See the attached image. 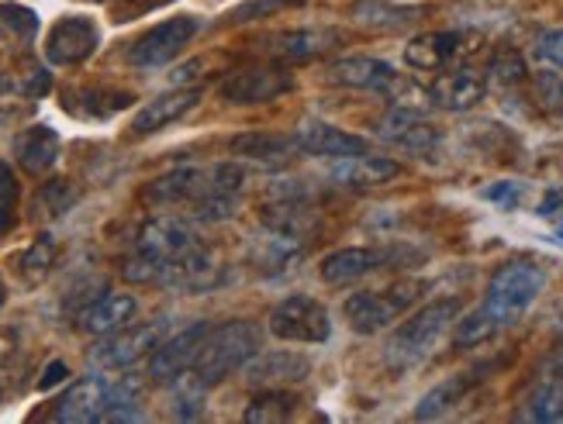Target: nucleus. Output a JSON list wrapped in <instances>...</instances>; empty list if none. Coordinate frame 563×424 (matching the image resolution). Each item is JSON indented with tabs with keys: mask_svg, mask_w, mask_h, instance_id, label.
Listing matches in <instances>:
<instances>
[{
	"mask_svg": "<svg viewBox=\"0 0 563 424\" xmlns=\"http://www.w3.org/2000/svg\"><path fill=\"white\" fill-rule=\"evenodd\" d=\"M246 187V172L235 163L218 166H180L156 177L142 190V201L153 208H187L201 221H225L235 214L239 193Z\"/></svg>",
	"mask_w": 563,
	"mask_h": 424,
	"instance_id": "nucleus-1",
	"label": "nucleus"
},
{
	"mask_svg": "<svg viewBox=\"0 0 563 424\" xmlns=\"http://www.w3.org/2000/svg\"><path fill=\"white\" fill-rule=\"evenodd\" d=\"M198 245H201L198 232H194L184 217H174V214L150 217L139 228L135 248L125 259V266H121V272H125V280L132 283H163L169 266H177Z\"/></svg>",
	"mask_w": 563,
	"mask_h": 424,
	"instance_id": "nucleus-2",
	"label": "nucleus"
},
{
	"mask_svg": "<svg viewBox=\"0 0 563 424\" xmlns=\"http://www.w3.org/2000/svg\"><path fill=\"white\" fill-rule=\"evenodd\" d=\"M543 287H547V269L540 263L511 259L495 272L492 283H487V297L481 311L492 317L498 332H505L536 304V297L543 293Z\"/></svg>",
	"mask_w": 563,
	"mask_h": 424,
	"instance_id": "nucleus-3",
	"label": "nucleus"
},
{
	"mask_svg": "<svg viewBox=\"0 0 563 424\" xmlns=\"http://www.w3.org/2000/svg\"><path fill=\"white\" fill-rule=\"evenodd\" d=\"M460 308H463L460 297H443V301H432L422 311H415L401 328L390 335L384 348L387 362L395 369H411L422 359H429L439 338H443L450 332V324L460 317Z\"/></svg>",
	"mask_w": 563,
	"mask_h": 424,
	"instance_id": "nucleus-4",
	"label": "nucleus"
},
{
	"mask_svg": "<svg viewBox=\"0 0 563 424\" xmlns=\"http://www.w3.org/2000/svg\"><path fill=\"white\" fill-rule=\"evenodd\" d=\"M260 345H263V328L256 321H225L208 332L198 362H194V372L208 387H218L232 372L246 369V362L260 353Z\"/></svg>",
	"mask_w": 563,
	"mask_h": 424,
	"instance_id": "nucleus-5",
	"label": "nucleus"
},
{
	"mask_svg": "<svg viewBox=\"0 0 563 424\" xmlns=\"http://www.w3.org/2000/svg\"><path fill=\"white\" fill-rule=\"evenodd\" d=\"M419 283H398L387 290H360L353 293L346 304H342V314H346L350 328L356 335H377L384 328H390L419 297Z\"/></svg>",
	"mask_w": 563,
	"mask_h": 424,
	"instance_id": "nucleus-6",
	"label": "nucleus"
},
{
	"mask_svg": "<svg viewBox=\"0 0 563 424\" xmlns=\"http://www.w3.org/2000/svg\"><path fill=\"white\" fill-rule=\"evenodd\" d=\"M271 335L280 342H298V345H322L332 335V321L322 301H314L308 293H290L271 314Z\"/></svg>",
	"mask_w": 563,
	"mask_h": 424,
	"instance_id": "nucleus-7",
	"label": "nucleus"
},
{
	"mask_svg": "<svg viewBox=\"0 0 563 424\" xmlns=\"http://www.w3.org/2000/svg\"><path fill=\"white\" fill-rule=\"evenodd\" d=\"M198 29H201V21L194 14H177V18L159 21L156 29H150L132 45V53H129L132 66L159 69L166 63H174L184 53V45H190V38L198 35Z\"/></svg>",
	"mask_w": 563,
	"mask_h": 424,
	"instance_id": "nucleus-8",
	"label": "nucleus"
},
{
	"mask_svg": "<svg viewBox=\"0 0 563 424\" xmlns=\"http://www.w3.org/2000/svg\"><path fill=\"white\" fill-rule=\"evenodd\" d=\"M97 45H101V29L93 24V18L69 14L48 29L45 59L53 66H80L97 53Z\"/></svg>",
	"mask_w": 563,
	"mask_h": 424,
	"instance_id": "nucleus-9",
	"label": "nucleus"
},
{
	"mask_svg": "<svg viewBox=\"0 0 563 424\" xmlns=\"http://www.w3.org/2000/svg\"><path fill=\"white\" fill-rule=\"evenodd\" d=\"M294 90V77L284 66H253V69H239L218 87L222 101L229 104H271L277 97Z\"/></svg>",
	"mask_w": 563,
	"mask_h": 424,
	"instance_id": "nucleus-10",
	"label": "nucleus"
},
{
	"mask_svg": "<svg viewBox=\"0 0 563 424\" xmlns=\"http://www.w3.org/2000/svg\"><path fill=\"white\" fill-rule=\"evenodd\" d=\"M211 332L208 321H194L187 324L184 332H177L174 338H166L153 348V359H150V380L156 383H174L177 377H184L187 369H194L198 362L201 345Z\"/></svg>",
	"mask_w": 563,
	"mask_h": 424,
	"instance_id": "nucleus-11",
	"label": "nucleus"
},
{
	"mask_svg": "<svg viewBox=\"0 0 563 424\" xmlns=\"http://www.w3.org/2000/svg\"><path fill=\"white\" fill-rule=\"evenodd\" d=\"M163 342V324H135V328H121L114 335H104V342L93 348L90 359L101 369H129L139 359H145Z\"/></svg>",
	"mask_w": 563,
	"mask_h": 424,
	"instance_id": "nucleus-12",
	"label": "nucleus"
},
{
	"mask_svg": "<svg viewBox=\"0 0 563 424\" xmlns=\"http://www.w3.org/2000/svg\"><path fill=\"white\" fill-rule=\"evenodd\" d=\"M398 259L395 248H377V245H350V248H339V253H329L318 266L322 272V280L332 283V287H342V283H353L360 277H371V272L384 269Z\"/></svg>",
	"mask_w": 563,
	"mask_h": 424,
	"instance_id": "nucleus-13",
	"label": "nucleus"
},
{
	"mask_svg": "<svg viewBox=\"0 0 563 424\" xmlns=\"http://www.w3.org/2000/svg\"><path fill=\"white\" fill-rule=\"evenodd\" d=\"M377 138L395 148H405V153H432L443 142L435 124L411 108H395L390 114H384L377 124Z\"/></svg>",
	"mask_w": 563,
	"mask_h": 424,
	"instance_id": "nucleus-14",
	"label": "nucleus"
},
{
	"mask_svg": "<svg viewBox=\"0 0 563 424\" xmlns=\"http://www.w3.org/2000/svg\"><path fill=\"white\" fill-rule=\"evenodd\" d=\"M111 404V380L104 377H84L80 383H73L48 414V421L59 424H90L101 421V414Z\"/></svg>",
	"mask_w": 563,
	"mask_h": 424,
	"instance_id": "nucleus-15",
	"label": "nucleus"
},
{
	"mask_svg": "<svg viewBox=\"0 0 563 424\" xmlns=\"http://www.w3.org/2000/svg\"><path fill=\"white\" fill-rule=\"evenodd\" d=\"M311 372V359L301 353H256L246 362V383L260 390H287L294 383H305Z\"/></svg>",
	"mask_w": 563,
	"mask_h": 424,
	"instance_id": "nucleus-16",
	"label": "nucleus"
},
{
	"mask_svg": "<svg viewBox=\"0 0 563 424\" xmlns=\"http://www.w3.org/2000/svg\"><path fill=\"white\" fill-rule=\"evenodd\" d=\"M339 42L342 35L332 29H290V32H277L271 38H263L260 45L266 56H274L280 63H308V59L325 56Z\"/></svg>",
	"mask_w": 563,
	"mask_h": 424,
	"instance_id": "nucleus-17",
	"label": "nucleus"
},
{
	"mask_svg": "<svg viewBox=\"0 0 563 424\" xmlns=\"http://www.w3.org/2000/svg\"><path fill=\"white\" fill-rule=\"evenodd\" d=\"M205 90L198 87H187V90H169V93H159L156 101L145 104L135 118H132V135L135 138H145V135H156L169 124H177L180 118H187L194 108L201 104Z\"/></svg>",
	"mask_w": 563,
	"mask_h": 424,
	"instance_id": "nucleus-18",
	"label": "nucleus"
},
{
	"mask_svg": "<svg viewBox=\"0 0 563 424\" xmlns=\"http://www.w3.org/2000/svg\"><path fill=\"white\" fill-rule=\"evenodd\" d=\"M487 93V77L481 69H450L443 77H435L429 87V101L443 111H471L484 101Z\"/></svg>",
	"mask_w": 563,
	"mask_h": 424,
	"instance_id": "nucleus-19",
	"label": "nucleus"
},
{
	"mask_svg": "<svg viewBox=\"0 0 563 424\" xmlns=\"http://www.w3.org/2000/svg\"><path fill=\"white\" fill-rule=\"evenodd\" d=\"M298 138V148L308 156H322V159H346V156H360V153H371V145L360 135H350L335 129V124L325 121H308L305 129L294 135Z\"/></svg>",
	"mask_w": 563,
	"mask_h": 424,
	"instance_id": "nucleus-20",
	"label": "nucleus"
},
{
	"mask_svg": "<svg viewBox=\"0 0 563 424\" xmlns=\"http://www.w3.org/2000/svg\"><path fill=\"white\" fill-rule=\"evenodd\" d=\"M332 80L342 83V87H353V90H374V93H390L401 77L398 69L384 63V59H374V56H350V59H339L332 66Z\"/></svg>",
	"mask_w": 563,
	"mask_h": 424,
	"instance_id": "nucleus-21",
	"label": "nucleus"
},
{
	"mask_svg": "<svg viewBox=\"0 0 563 424\" xmlns=\"http://www.w3.org/2000/svg\"><path fill=\"white\" fill-rule=\"evenodd\" d=\"M467 45V35L463 32H426V35H415L405 45V63L411 69H422V72H435V69H446Z\"/></svg>",
	"mask_w": 563,
	"mask_h": 424,
	"instance_id": "nucleus-22",
	"label": "nucleus"
},
{
	"mask_svg": "<svg viewBox=\"0 0 563 424\" xmlns=\"http://www.w3.org/2000/svg\"><path fill=\"white\" fill-rule=\"evenodd\" d=\"M135 317V297L132 293H104V297H93V301L80 311V332L87 335H114L121 332L125 324Z\"/></svg>",
	"mask_w": 563,
	"mask_h": 424,
	"instance_id": "nucleus-23",
	"label": "nucleus"
},
{
	"mask_svg": "<svg viewBox=\"0 0 563 424\" xmlns=\"http://www.w3.org/2000/svg\"><path fill=\"white\" fill-rule=\"evenodd\" d=\"M401 172V163L387 159V156H374V153H360V156H346L339 159V166L332 169V180L353 190H371V187H384Z\"/></svg>",
	"mask_w": 563,
	"mask_h": 424,
	"instance_id": "nucleus-24",
	"label": "nucleus"
},
{
	"mask_svg": "<svg viewBox=\"0 0 563 424\" xmlns=\"http://www.w3.org/2000/svg\"><path fill=\"white\" fill-rule=\"evenodd\" d=\"M59 148H63V142L53 129H48V124H32V129H24L14 138V159L24 172L45 177V172L56 166Z\"/></svg>",
	"mask_w": 563,
	"mask_h": 424,
	"instance_id": "nucleus-25",
	"label": "nucleus"
},
{
	"mask_svg": "<svg viewBox=\"0 0 563 424\" xmlns=\"http://www.w3.org/2000/svg\"><path fill=\"white\" fill-rule=\"evenodd\" d=\"M232 156L263 163V166H280L294 153H298V138L294 135H277V132H250V135H235L229 142Z\"/></svg>",
	"mask_w": 563,
	"mask_h": 424,
	"instance_id": "nucleus-26",
	"label": "nucleus"
},
{
	"mask_svg": "<svg viewBox=\"0 0 563 424\" xmlns=\"http://www.w3.org/2000/svg\"><path fill=\"white\" fill-rule=\"evenodd\" d=\"M218 269H222V266H218V259L208 253L205 245H198L177 266H169V272L163 277V287L184 290V293H201V290H211L218 283Z\"/></svg>",
	"mask_w": 563,
	"mask_h": 424,
	"instance_id": "nucleus-27",
	"label": "nucleus"
},
{
	"mask_svg": "<svg viewBox=\"0 0 563 424\" xmlns=\"http://www.w3.org/2000/svg\"><path fill=\"white\" fill-rule=\"evenodd\" d=\"M481 377L477 372H456V377H446L443 383H435L422 401L419 408H415V417L419 421H439V417H446L453 408H460L463 401H467V393L474 390Z\"/></svg>",
	"mask_w": 563,
	"mask_h": 424,
	"instance_id": "nucleus-28",
	"label": "nucleus"
},
{
	"mask_svg": "<svg viewBox=\"0 0 563 424\" xmlns=\"http://www.w3.org/2000/svg\"><path fill=\"white\" fill-rule=\"evenodd\" d=\"M526 421H563V359L550 362L547 372L536 380L529 404H526Z\"/></svg>",
	"mask_w": 563,
	"mask_h": 424,
	"instance_id": "nucleus-29",
	"label": "nucleus"
},
{
	"mask_svg": "<svg viewBox=\"0 0 563 424\" xmlns=\"http://www.w3.org/2000/svg\"><path fill=\"white\" fill-rule=\"evenodd\" d=\"M132 104V93L125 90H69L63 97V108L69 114H80V118H111L114 111L129 108Z\"/></svg>",
	"mask_w": 563,
	"mask_h": 424,
	"instance_id": "nucleus-30",
	"label": "nucleus"
},
{
	"mask_svg": "<svg viewBox=\"0 0 563 424\" xmlns=\"http://www.w3.org/2000/svg\"><path fill=\"white\" fill-rule=\"evenodd\" d=\"M56 256H59V245L53 235H38L24 253L14 259V269H18V277L24 287H38L45 277H48V269L56 266Z\"/></svg>",
	"mask_w": 563,
	"mask_h": 424,
	"instance_id": "nucleus-31",
	"label": "nucleus"
},
{
	"mask_svg": "<svg viewBox=\"0 0 563 424\" xmlns=\"http://www.w3.org/2000/svg\"><path fill=\"white\" fill-rule=\"evenodd\" d=\"M298 414V397L287 390H260L250 408H246V424H284Z\"/></svg>",
	"mask_w": 563,
	"mask_h": 424,
	"instance_id": "nucleus-32",
	"label": "nucleus"
},
{
	"mask_svg": "<svg viewBox=\"0 0 563 424\" xmlns=\"http://www.w3.org/2000/svg\"><path fill=\"white\" fill-rule=\"evenodd\" d=\"M353 14L371 24V29H380V32H395V29H405V24L419 21V8H398V4H387V0H360L353 8Z\"/></svg>",
	"mask_w": 563,
	"mask_h": 424,
	"instance_id": "nucleus-33",
	"label": "nucleus"
},
{
	"mask_svg": "<svg viewBox=\"0 0 563 424\" xmlns=\"http://www.w3.org/2000/svg\"><path fill=\"white\" fill-rule=\"evenodd\" d=\"M205 397L208 383L194 369H187L184 377L174 380V417L177 421H194L205 414Z\"/></svg>",
	"mask_w": 563,
	"mask_h": 424,
	"instance_id": "nucleus-34",
	"label": "nucleus"
},
{
	"mask_svg": "<svg viewBox=\"0 0 563 424\" xmlns=\"http://www.w3.org/2000/svg\"><path fill=\"white\" fill-rule=\"evenodd\" d=\"M38 32V18L29 8L0 4V38L8 42H32Z\"/></svg>",
	"mask_w": 563,
	"mask_h": 424,
	"instance_id": "nucleus-35",
	"label": "nucleus"
},
{
	"mask_svg": "<svg viewBox=\"0 0 563 424\" xmlns=\"http://www.w3.org/2000/svg\"><path fill=\"white\" fill-rule=\"evenodd\" d=\"M73 201H77V190H73L66 180H48L35 193V211L45 217H59L73 208Z\"/></svg>",
	"mask_w": 563,
	"mask_h": 424,
	"instance_id": "nucleus-36",
	"label": "nucleus"
},
{
	"mask_svg": "<svg viewBox=\"0 0 563 424\" xmlns=\"http://www.w3.org/2000/svg\"><path fill=\"white\" fill-rule=\"evenodd\" d=\"M532 97L547 114L563 118V72H536L532 77Z\"/></svg>",
	"mask_w": 563,
	"mask_h": 424,
	"instance_id": "nucleus-37",
	"label": "nucleus"
},
{
	"mask_svg": "<svg viewBox=\"0 0 563 424\" xmlns=\"http://www.w3.org/2000/svg\"><path fill=\"white\" fill-rule=\"evenodd\" d=\"M492 77L501 80V83H519V80L526 77V63H522V56H516V53L498 56V59L492 63Z\"/></svg>",
	"mask_w": 563,
	"mask_h": 424,
	"instance_id": "nucleus-38",
	"label": "nucleus"
},
{
	"mask_svg": "<svg viewBox=\"0 0 563 424\" xmlns=\"http://www.w3.org/2000/svg\"><path fill=\"white\" fill-rule=\"evenodd\" d=\"M484 197H487V201H495V204H501V208H516L519 201H522V197H526V187L522 183H492V187H487L484 190Z\"/></svg>",
	"mask_w": 563,
	"mask_h": 424,
	"instance_id": "nucleus-39",
	"label": "nucleus"
},
{
	"mask_svg": "<svg viewBox=\"0 0 563 424\" xmlns=\"http://www.w3.org/2000/svg\"><path fill=\"white\" fill-rule=\"evenodd\" d=\"M536 56L550 66H560L563 69V29L560 32H547L540 42H536Z\"/></svg>",
	"mask_w": 563,
	"mask_h": 424,
	"instance_id": "nucleus-40",
	"label": "nucleus"
},
{
	"mask_svg": "<svg viewBox=\"0 0 563 424\" xmlns=\"http://www.w3.org/2000/svg\"><path fill=\"white\" fill-rule=\"evenodd\" d=\"M287 4H294V0H253V4H246V8H235L232 21H253V14H271V11H280Z\"/></svg>",
	"mask_w": 563,
	"mask_h": 424,
	"instance_id": "nucleus-41",
	"label": "nucleus"
},
{
	"mask_svg": "<svg viewBox=\"0 0 563 424\" xmlns=\"http://www.w3.org/2000/svg\"><path fill=\"white\" fill-rule=\"evenodd\" d=\"M18 201V177L8 163H0V208H14Z\"/></svg>",
	"mask_w": 563,
	"mask_h": 424,
	"instance_id": "nucleus-42",
	"label": "nucleus"
},
{
	"mask_svg": "<svg viewBox=\"0 0 563 424\" xmlns=\"http://www.w3.org/2000/svg\"><path fill=\"white\" fill-rule=\"evenodd\" d=\"M18 332L11 328H0V372H4L14 359H18Z\"/></svg>",
	"mask_w": 563,
	"mask_h": 424,
	"instance_id": "nucleus-43",
	"label": "nucleus"
},
{
	"mask_svg": "<svg viewBox=\"0 0 563 424\" xmlns=\"http://www.w3.org/2000/svg\"><path fill=\"white\" fill-rule=\"evenodd\" d=\"M69 377V369H66V362H48L45 366V372H42V380H38V390H53L56 383H63Z\"/></svg>",
	"mask_w": 563,
	"mask_h": 424,
	"instance_id": "nucleus-44",
	"label": "nucleus"
},
{
	"mask_svg": "<svg viewBox=\"0 0 563 424\" xmlns=\"http://www.w3.org/2000/svg\"><path fill=\"white\" fill-rule=\"evenodd\" d=\"M540 217H556V214H563V187H553L543 201H540V211H536Z\"/></svg>",
	"mask_w": 563,
	"mask_h": 424,
	"instance_id": "nucleus-45",
	"label": "nucleus"
},
{
	"mask_svg": "<svg viewBox=\"0 0 563 424\" xmlns=\"http://www.w3.org/2000/svg\"><path fill=\"white\" fill-rule=\"evenodd\" d=\"M14 228V208H0V235Z\"/></svg>",
	"mask_w": 563,
	"mask_h": 424,
	"instance_id": "nucleus-46",
	"label": "nucleus"
},
{
	"mask_svg": "<svg viewBox=\"0 0 563 424\" xmlns=\"http://www.w3.org/2000/svg\"><path fill=\"white\" fill-rule=\"evenodd\" d=\"M11 87H14V83H11V80H8V77H0V97H4V93H8V90H11Z\"/></svg>",
	"mask_w": 563,
	"mask_h": 424,
	"instance_id": "nucleus-47",
	"label": "nucleus"
},
{
	"mask_svg": "<svg viewBox=\"0 0 563 424\" xmlns=\"http://www.w3.org/2000/svg\"><path fill=\"white\" fill-rule=\"evenodd\" d=\"M4 301H8V287H4V280H0V308H4Z\"/></svg>",
	"mask_w": 563,
	"mask_h": 424,
	"instance_id": "nucleus-48",
	"label": "nucleus"
},
{
	"mask_svg": "<svg viewBox=\"0 0 563 424\" xmlns=\"http://www.w3.org/2000/svg\"><path fill=\"white\" fill-rule=\"evenodd\" d=\"M556 235L563 238V214H556Z\"/></svg>",
	"mask_w": 563,
	"mask_h": 424,
	"instance_id": "nucleus-49",
	"label": "nucleus"
},
{
	"mask_svg": "<svg viewBox=\"0 0 563 424\" xmlns=\"http://www.w3.org/2000/svg\"><path fill=\"white\" fill-rule=\"evenodd\" d=\"M560 335H563V314H560Z\"/></svg>",
	"mask_w": 563,
	"mask_h": 424,
	"instance_id": "nucleus-50",
	"label": "nucleus"
}]
</instances>
